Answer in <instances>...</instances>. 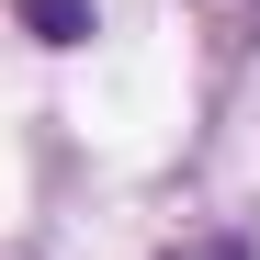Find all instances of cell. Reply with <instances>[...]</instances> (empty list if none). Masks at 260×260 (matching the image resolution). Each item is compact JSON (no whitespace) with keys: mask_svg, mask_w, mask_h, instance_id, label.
<instances>
[{"mask_svg":"<svg viewBox=\"0 0 260 260\" xmlns=\"http://www.w3.org/2000/svg\"><path fill=\"white\" fill-rule=\"evenodd\" d=\"M12 12H23L34 46H79V34H91V0H12Z\"/></svg>","mask_w":260,"mask_h":260,"instance_id":"cell-1","label":"cell"}]
</instances>
